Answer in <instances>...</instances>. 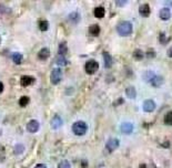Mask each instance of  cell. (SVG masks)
I'll return each instance as SVG.
<instances>
[{"instance_id":"277c9868","label":"cell","mask_w":172,"mask_h":168,"mask_svg":"<svg viewBox=\"0 0 172 168\" xmlns=\"http://www.w3.org/2000/svg\"><path fill=\"white\" fill-rule=\"evenodd\" d=\"M62 80V71L60 69H53L51 71L50 75V81L53 85L60 83V81Z\"/></svg>"},{"instance_id":"9c48e42d","label":"cell","mask_w":172,"mask_h":168,"mask_svg":"<svg viewBox=\"0 0 172 168\" xmlns=\"http://www.w3.org/2000/svg\"><path fill=\"white\" fill-rule=\"evenodd\" d=\"M62 126V119L59 115H56L53 119H51V127L53 129H58Z\"/></svg>"},{"instance_id":"83f0119b","label":"cell","mask_w":172,"mask_h":168,"mask_svg":"<svg viewBox=\"0 0 172 168\" xmlns=\"http://www.w3.org/2000/svg\"><path fill=\"white\" fill-rule=\"evenodd\" d=\"M69 18H70L71 21L78 22V21H79V18H80V16H79V13H77V12H72Z\"/></svg>"},{"instance_id":"8fae6325","label":"cell","mask_w":172,"mask_h":168,"mask_svg":"<svg viewBox=\"0 0 172 168\" xmlns=\"http://www.w3.org/2000/svg\"><path fill=\"white\" fill-rule=\"evenodd\" d=\"M133 131V125L131 123H122L121 124V132L123 134H131Z\"/></svg>"},{"instance_id":"484cf974","label":"cell","mask_w":172,"mask_h":168,"mask_svg":"<svg viewBox=\"0 0 172 168\" xmlns=\"http://www.w3.org/2000/svg\"><path fill=\"white\" fill-rule=\"evenodd\" d=\"M164 123L167 125H172V112H168L164 116Z\"/></svg>"},{"instance_id":"836d02e7","label":"cell","mask_w":172,"mask_h":168,"mask_svg":"<svg viewBox=\"0 0 172 168\" xmlns=\"http://www.w3.org/2000/svg\"><path fill=\"white\" fill-rule=\"evenodd\" d=\"M4 92V84L0 82V93H2Z\"/></svg>"},{"instance_id":"30bf717a","label":"cell","mask_w":172,"mask_h":168,"mask_svg":"<svg viewBox=\"0 0 172 168\" xmlns=\"http://www.w3.org/2000/svg\"><path fill=\"white\" fill-rule=\"evenodd\" d=\"M163 82H164V79H163L162 76H160V75H154L150 83H151V85L152 86H154V88H160L162 84H163Z\"/></svg>"},{"instance_id":"8992f818","label":"cell","mask_w":172,"mask_h":168,"mask_svg":"<svg viewBox=\"0 0 172 168\" xmlns=\"http://www.w3.org/2000/svg\"><path fill=\"white\" fill-rule=\"evenodd\" d=\"M156 109V103L152 101V100H147L143 102V111L148 112V113H151Z\"/></svg>"},{"instance_id":"4fadbf2b","label":"cell","mask_w":172,"mask_h":168,"mask_svg":"<svg viewBox=\"0 0 172 168\" xmlns=\"http://www.w3.org/2000/svg\"><path fill=\"white\" fill-rule=\"evenodd\" d=\"M170 17H171V11H170L169 8H163V9H161V11H160V18L162 20L167 21V20L170 19Z\"/></svg>"},{"instance_id":"5bb4252c","label":"cell","mask_w":172,"mask_h":168,"mask_svg":"<svg viewBox=\"0 0 172 168\" xmlns=\"http://www.w3.org/2000/svg\"><path fill=\"white\" fill-rule=\"evenodd\" d=\"M49 55H50V51L49 49H47V48H42V49L39 51V53H38V58L40 60H47L49 58Z\"/></svg>"},{"instance_id":"4316f807","label":"cell","mask_w":172,"mask_h":168,"mask_svg":"<svg viewBox=\"0 0 172 168\" xmlns=\"http://www.w3.org/2000/svg\"><path fill=\"white\" fill-rule=\"evenodd\" d=\"M58 168H71L70 163L68 160H62L59 165H58Z\"/></svg>"},{"instance_id":"ba28073f","label":"cell","mask_w":172,"mask_h":168,"mask_svg":"<svg viewBox=\"0 0 172 168\" xmlns=\"http://www.w3.org/2000/svg\"><path fill=\"white\" fill-rule=\"evenodd\" d=\"M35 82V78L33 76H29V75H23L20 79V84L22 86H29L30 84Z\"/></svg>"},{"instance_id":"d4e9b609","label":"cell","mask_w":172,"mask_h":168,"mask_svg":"<svg viewBox=\"0 0 172 168\" xmlns=\"http://www.w3.org/2000/svg\"><path fill=\"white\" fill-rule=\"evenodd\" d=\"M67 51H68V47H67V43H66V42H61L60 44H59V54H60V55H63L67 52Z\"/></svg>"},{"instance_id":"3957f363","label":"cell","mask_w":172,"mask_h":168,"mask_svg":"<svg viewBox=\"0 0 172 168\" xmlns=\"http://www.w3.org/2000/svg\"><path fill=\"white\" fill-rule=\"evenodd\" d=\"M85 70L88 74H95L97 71L99 70V64L96 60H89L85 65Z\"/></svg>"},{"instance_id":"f546056e","label":"cell","mask_w":172,"mask_h":168,"mask_svg":"<svg viewBox=\"0 0 172 168\" xmlns=\"http://www.w3.org/2000/svg\"><path fill=\"white\" fill-rule=\"evenodd\" d=\"M167 41H168V39L166 38V35L161 33V35H160V42H161V43H166Z\"/></svg>"},{"instance_id":"ffe728a7","label":"cell","mask_w":172,"mask_h":168,"mask_svg":"<svg viewBox=\"0 0 172 168\" xmlns=\"http://www.w3.org/2000/svg\"><path fill=\"white\" fill-rule=\"evenodd\" d=\"M12 60H14V62L16 64H20L21 61H22V54L19 53V52H16V53L12 54Z\"/></svg>"},{"instance_id":"d6a6232c","label":"cell","mask_w":172,"mask_h":168,"mask_svg":"<svg viewBox=\"0 0 172 168\" xmlns=\"http://www.w3.org/2000/svg\"><path fill=\"white\" fill-rule=\"evenodd\" d=\"M168 55H169L170 58H172V48H170V49L168 50Z\"/></svg>"},{"instance_id":"4dcf8cb0","label":"cell","mask_w":172,"mask_h":168,"mask_svg":"<svg viewBox=\"0 0 172 168\" xmlns=\"http://www.w3.org/2000/svg\"><path fill=\"white\" fill-rule=\"evenodd\" d=\"M35 168H47V166L45 165V164H38Z\"/></svg>"},{"instance_id":"7c38bea8","label":"cell","mask_w":172,"mask_h":168,"mask_svg":"<svg viewBox=\"0 0 172 168\" xmlns=\"http://www.w3.org/2000/svg\"><path fill=\"white\" fill-rule=\"evenodd\" d=\"M139 12H140V15H141L142 17H148V16L150 15V6L148 5V4H144V5L140 6Z\"/></svg>"},{"instance_id":"cb8c5ba5","label":"cell","mask_w":172,"mask_h":168,"mask_svg":"<svg viewBox=\"0 0 172 168\" xmlns=\"http://www.w3.org/2000/svg\"><path fill=\"white\" fill-rule=\"evenodd\" d=\"M133 56H134V59H137V60H142L143 59V56H144V53H143L142 50L137 49V50H134V52H133Z\"/></svg>"},{"instance_id":"44dd1931","label":"cell","mask_w":172,"mask_h":168,"mask_svg":"<svg viewBox=\"0 0 172 168\" xmlns=\"http://www.w3.org/2000/svg\"><path fill=\"white\" fill-rule=\"evenodd\" d=\"M39 29L41 31H47V30L49 29V22L47 20H41V21H39Z\"/></svg>"},{"instance_id":"1f68e13d","label":"cell","mask_w":172,"mask_h":168,"mask_svg":"<svg viewBox=\"0 0 172 168\" xmlns=\"http://www.w3.org/2000/svg\"><path fill=\"white\" fill-rule=\"evenodd\" d=\"M117 6H124L127 4V1H117Z\"/></svg>"},{"instance_id":"e0dca14e","label":"cell","mask_w":172,"mask_h":168,"mask_svg":"<svg viewBox=\"0 0 172 168\" xmlns=\"http://www.w3.org/2000/svg\"><path fill=\"white\" fill-rule=\"evenodd\" d=\"M126 94L129 99H134L136 95H137V92H136V89L133 86H129L126 89Z\"/></svg>"},{"instance_id":"603a6c76","label":"cell","mask_w":172,"mask_h":168,"mask_svg":"<svg viewBox=\"0 0 172 168\" xmlns=\"http://www.w3.org/2000/svg\"><path fill=\"white\" fill-rule=\"evenodd\" d=\"M153 76H154V73L152 71H147L146 73H143V80L147 81V82H151Z\"/></svg>"},{"instance_id":"7402d4cb","label":"cell","mask_w":172,"mask_h":168,"mask_svg":"<svg viewBox=\"0 0 172 168\" xmlns=\"http://www.w3.org/2000/svg\"><path fill=\"white\" fill-rule=\"evenodd\" d=\"M29 102H30V99L28 96H21L20 100H19V105L21 107H25L29 104Z\"/></svg>"},{"instance_id":"7a4b0ae2","label":"cell","mask_w":172,"mask_h":168,"mask_svg":"<svg viewBox=\"0 0 172 168\" xmlns=\"http://www.w3.org/2000/svg\"><path fill=\"white\" fill-rule=\"evenodd\" d=\"M72 132L75 133V135L77 136H82V135H85L87 133V131H88V126H87V124L85 122H82V121H78V122H75V123L72 124Z\"/></svg>"},{"instance_id":"9a60e30c","label":"cell","mask_w":172,"mask_h":168,"mask_svg":"<svg viewBox=\"0 0 172 168\" xmlns=\"http://www.w3.org/2000/svg\"><path fill=\"white\" fill-rule=\"evenodd\" d=\"M93 13H95V17H96V18L101 19V18H103L104 15H106V10H104L103 7H97L96 9H95V11H93Z\"/></svg>"},{"instance_id":"2e32d148","label":"cell","mask_w":172,"mask_h":168,"mask_svg":"<svg viewBox=\"0 0 172 168\" xmlns=\"http://www.w3.org/2000/svg\"><path fill=\"white\" fill-rule=\"evenodd\" d=\"M103 59H104V66H106L107 69H109L110 66L112 65V58L111 55L109 54L108 52H103Z\"/></svg>"},{"instance_id":"6da1fadb","label":"cell","mask_w":172,"mask_h":168,"mask_svg":"<svg viewBox=\"0 0 172 168\" xmlns=\"http://www.w3.org/2000/svg\"><path fill=\"white\" fill-rule=\"evenodd\" d=\"M117 31L118 33L122 37H127V35L132 33V23L129 21H121L118 27H117Z\"/></svg>"},{"instance_id":"ac0fdd59","label":"cell","mask_w":172,"mask_h":168,"mask_svg":"<svg viewBox=\"0 0 172 168\" xmlns=\"http://www.w3.org/2000/svg\"><path fill=\"white\" fill-rule=\"evenodd\" d=\"M56 63L58 65H60V66H65V65L68 64V61H67V59L65 58V55H58V56H56Z\"/></svg>"},{"instance_id":"f1b7e54d","label":"cell","mask_w":172,"mask_h":168,"mask_svg":"<svg viewBox=\"0 0 172 168\" xmlns=\"http://www.w3.org/2000/svg\"><path fill=\"white\" fill-rule=\"evenodd\" d=\"M23 149H25V147H23V145H21V144H18L17 146L15 147V154H21L22 152H23Z\"/></svg>"},{"instance_id":"5b68a950","label":"cell","mask_w":172,"mask_h":168,"mask_svg":"<svg viewBox=\"0 0 172 168\" xmlns=\"http://www.w3.org/2000/svg\"><path fill=\"white\" fill-rule=\"evenodd\" d=\"M119 145H120V142H119V139L117 138H110L106 144V147L108 148V150H110V152H113L114 149H117L119 147Z\"/></svg>"},{"instance_id":"52a82bcc","label":"cell","mask_w":172,"mask_h":168,"mask_svg":"<svg viewBox=\"0 0 172 168\" xmlns=\"http://www.w3.org/2000/svg\"><path fill=\"white\" fill-rule=\"evenodd\" d=\"M39 127H40L39 122L36 121V119H31L30 122L27 124V131L30 132V133H36L39 129Z\"/></svg>"},{"instance_id":"e575fe53","label":"cell","mask_w":172,"mask_h":168,"mask_svg":"<svg viewBox=\"0 0 172 168\" xmlns=\"http://www.w3.org/2000/svg\"><path fill=\"white\" fill-rule=\"evenodd\" d=\"M0 43H1V39H0Z\"/></svg>"},{"instance_id":"d6986e66","label":"cell","mask_w":172,"mask_h":168,"mask_svg":"<svg viewBox=\"0 0 172 168\" xmlns=\"http://www.w3.org/2000/svg\"><path fill=\"white\" fill-rule=\"evenodd\" d=\"M89 32L92 35H98L100 33V27L98 25H91L89 27Z\"/></svg>"}]
</instances>
